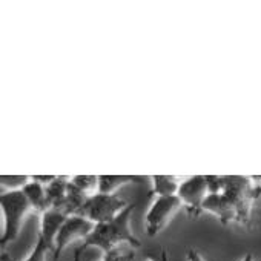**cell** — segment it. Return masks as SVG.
<instances>
[{"label":"cell","mask_w":261,"mask_h":261,"mask_svg":"<svg viewBox=\"0 0 261 261\" xmlns=\"http://www.w3.org/2000/svg\"><path fill=\"white\" fill-rule=\"evenodd\" d=\"M207 181L209 194L201 211L214 214L221 224L249 226L261 186L244 175H207Z\"/></svg>","instance_id":"1"},{"label":"cell","mask_w":261,"mask_h":261,"mask_svg":"<svg viewBox=\"0 0 261 261\" xmlns=\"http://www.w3.org/2000/svg\"><path fill=\"white\" fill-rule=\"evenodd\" d=\"M134 209H136V204L129 203V206L124 211H121L114 220L95 224L91 235L75 250L74 261H79L80 255L89 247H98L105 253L120 249L121 244H127L129 247H134V249L140 247V241L134 235L133 229H130V215H133Z\"/></svg>","instance_id":"2"},{"label":"cell","mask_w":261,"mask_h":261,"mask_svg":"<svg viewBox=\"0 0 261 261\" xmlns=\"http://www.w3.org/2000/svg\"><path fill=\"white\" fill-rule=\"evenodd\" d=\"M0 207H2L4 214V230L0 244L5 247L17 238L23 221L28 218V215H31V212L36 211L22 189L2 192V195H0Z\"/></svg>","instance_id":"3"},{"label":"cell","mask_w":261,"mask_h":261,"mask_svg":"<svg viewBox=\"0 0 261 261\" xmlns=\"http://www.w3.org/2000/svg\"><path fill=\"white\" fill-rule=\"evenodd\" d=\"M127 206H129V203H126L115 194L109 195V194L97 192V194L88 197V200L83 206L82 217H86L94 224H100V223L114 220Z\"/></svg>","instance_id":"4"},{"label":"cell","mask_w":261,"mask_h":261,"mask_svg":"<svg viewBox=\"0 0 261 261\" xmlns=\"http://www.w3.org/2000/svg\"><path fill=\"white\" fill-rule=\"evenodd\" d=\"M183 206L178 195L171 197H157L148 211L146 215V232L149 237L159 235L162 230L166 229V226L171 223V220L175 217V214Z\"/></svg>","instance_id":"5"},{"label":"cell","mask_w":261,"mask_h":261,"mask_svg":"<svg viewBox=\"0 0 261 261\" xmlns=\"http://www.w3.org/2000/svg\"><path fill=\"white\" fill-rule=\"evenodd\" d=\"M209 194V181L207 175H194L191 178H186L180 183L178 188V198L181 200L183 206L186 207V212L189 217L197 218L201 215V207Z\"/></svg>","instance_id":"6"},{"label":"cell","mask_w":261,"mask_h":261,"mask_svg":"<svg viewBox=\"0 0 261 261\" xmlns=\"http://www.w3.org/2000/svg\"><path fill=\"white\" fill-rule=\"evenodd\" d=\"M95 224L88 220L86 217L82 215H71L68 217V220L65 221V224L62 226L57 238H56V249H54V261H57L60 258V255L63 253V250L74 241L82 240V243L91 235V232L94 230Z\"/></svg>","instance_id":"7"},{"label":"cell","mask_w":261,"mask_h":261,"mask_svg":"<svg viewBox=\"0 0 261 261\" xmlns=\"http://www.w3.org/2000/svg\"><path fill=\"white\" fill-rule=\"evenodd\" d=\"M40 232L39 237L45 240V243L51 247L53 253L56 249V238L62 229V226L65 224V221L68 220L69 215H66L65 212L59 211V209H49L43 214H40Z\"/></svg>","instance_id":"8"},{"label":"cell","mask_w":261,"mask_h":261,"mask_svg":"<svg viewBox=\"0 0 261 261\" xmlns=\"http://www.w3.org/2000/svg\"><path fill=\"white\" fill-rule=\"evenodd\" d=\"M23 194L27 195V198L30 200V203L33 204L36 212H46L51 209L49 201H48V195H46V186H43L39 181L30 180L25 186H23Z\"/></svg>","instance_id":"9"},{"label":"cell","mask_w":261,"mask_h":261,"mask_svg":"<svg viewBox=\"0 0 261 261\" xmlns=\"http://www.w3.org/2000/svg\"><path fill=\"white\" fill-rule=\"evenodd\" d=\"M69 191V177H57L51 185L46 186V195L51 209H62Z\"/></svg>","instance_id":"10"},{"label":"cell","mask_w":261,"mask_h":261,"mask_svg":"<svg viewBox=\"0 0 261 261\" xmlns=\"http://www.w3.org/2000/svg\"><path fill=\"white\" fill-rule=\"evenodd\" d=\"M143 178L145 177H136V175H98V192L111 195L124 185L142 183Z\"/></svg>","instance_id":"11"},{"label":"cell","mask_w":261,"mask_h":261,"mask_svg":"<svg viewBox=\"0 0 261 261\" xmlns=\"http://www.w3.org/2000/svg\"><path fill=\"white\" fill-rule=\"evenodd\" d=\"M180 181L174 175H154L152 177V194L157 197L177 195Z\"/></svg>","instance_id":"12"},{"label":"cell","mask_w":261,"mask_h":261,"mask_svg":"<svg viewBox=\"0 0 261 261\" xmlns=\"http://www.w3.org/2000/svg\"><path fill=\"white\" fill-rule=\"evenodd\" d=\"M69 181L89 197L98 192V175H74Z\"/></svg>","instance_id":"13"},{"label":"cell","mask_w":261,"mask_h":261,"mask_svg":"<svg viewBox=\"0 0 261 261\" xmlns=\"http://www.w3.org/2000/svg\"><path fill=\"white\" fill-rule=\"evenodd\" d=\"M53 252L51 247L45 243L43 238H37V243L33 249V252L23 259V261H48V253Z\"/></svg>","instance_id":"14"},{"label":"cell","mask_w":261,"mask_h":261,"mask_svg":"<svg viewBox=\"0 0 261 261\" xmlns=\"http://www.w3.org/2000/svg\"><path fill=\"white\" fill-rule=\"evenodd\" d=\"M2 188L7 186V189H11V191H19V189H23V186L30 181L31 177H27V175H2Z\"/></svg>","instance_id":"15"},{"label":"cell","mask_w":261,"mask_h":261,"mask_svg":"<svg viewBox=\"0 0 261 261\" xmlns=\"http://www.w3.org/2000/svg\"><path fill=\"white\" fill-rule=\"evenodd\" d=\"M134 259V252L133 250H121L115 249L112 252L105 253V256L100 261H133Z\"/></svg>","instance_id":"16"},{"label":"cell","mask_w":261,"mask_h":261,"mask_svg":"<svg viewBox=\"0 0 261 261\" xmlns=\"http://www.w3.org/2000/svg\"><path fill=\"white\" fill-rule=\"evenodd\" d=\"M56 178H57L56 175H31V180H34V181H39V183H42L43 186H48V185H51V183H53Z\"/></svg>","instance_id":"17"},{"label":"cell","mask_w":261,"mask_h":261,"mask_svg":"<svg viewBox=\"0 0 261 261\" xmlns=\"http://www.w3.org/2000/svg\"><path fill=\"white\" fill-rule=\"evenodd\" d=\"M188 261H206V259L200 255L198 250L189 249V250H188Z\"/></svg>","instance_id":"18"},{"label":"cell","mask_w":261,"mask_h":261,"mask_svg":"<svg viewBox=\"0 0 261 261\" xmlns=\"http://www.w3.org/2000/svg\"><path fill=\"white\" fill-rule=\"evenodd\" d=\"M241 261H255V259H253L252 253H247V255H246V256H244V258H243Z\"/></svg>","instance_id":"19"},{"label":"cell","mask_w":261,"mask_h":261,"mask_svg":"<svg viewBox=\"0 0 261 261\" xmlns=\"http://www.w3.org/2000/svg\"><path fill=\"white\" fill-rule=\"evenodd\" d=\"M162 261H168V252H166V249L162 250Z\"/></svg>","instance_id":"20"}]
</instances>
